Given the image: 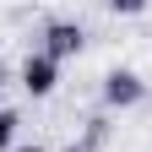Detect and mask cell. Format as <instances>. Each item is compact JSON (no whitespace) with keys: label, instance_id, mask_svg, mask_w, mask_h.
Returning <instances> with one entry per match:
<instances>
[{"label":"cell","instance_id":"1","mask_svg":"<svg viewBox=\"0 0 152 152\" xmlns=\"http://www.w3.org/2000/svg\"><path fill=\"white\" fill-rule=\"evenodd\" d=\"M147 98V82L136 71H125V65H114L109 76H103V109H136Z\"/></svg>","mask_w":152,"mask_h":152},{"label":"cell","instance_id":"2","mask_svg":"<svg viewBox=\"0 0 152 152\" xmlns=\"http://www.w3.org/2000/svg\"><path fill=\"white\" fill-rule=\"evenodd\" d=\"M54 82H60V65H54L44 49H33L27 60H22V87L33 92V98H49V92H54Z\"/></svg>","mask_w":152,"mask_h":152},{"label":"cell","instance_id":"3","mask_svg":"<svg viewBox=\"0 0 152 152\" xmlns=\"http://www.w3.org/2000/svg\"><path fill=\"white\" fill-rule=\"evenodd\" d=\"M82 44H87V38H82V27H76V22H49L38 49H44L49 60L60 65V60H71V54H82Z\"/></svg>","mask_w":152,"mask_h":152},{"label":"cell","instance_id":"4","mask_svg":"<svg viewBox=\"0 0 152 152\" xmlns=\"http://www.w3.org/2000/svg\"><path fill=\"white\" fill-rule=\"evenodd\" d=\"M82 141H92V147H103V141H109V114H92L87 130H82Z\"/></svg>","mask_w":152,"mask_h":152},{"label":"cell","instance_id":"5","mask_svg":"<svg viewBox=\"0 0 152 152\" xmlns=\"http://www.w3.org/2000/svg\"><path fill=\"white\" fill-rule=\"evenodd\" d=\"M16 125H22V120H16V109H0V152L16 141Z\"/></svg>","mask_w":152,"mask_h":152},{"label":"cell","instance_id":"6","mask_svg":"<svg viewBox=\"0 0 152 152\" xmlns=\"http://www.w3.org/2000/svg\"><path fill=\"white\" fill-rule=\"evenodd\" d=\"M109 11L114 16H136V11H147V0H109Z\"/></svg>","mask_w":152,"mask_h":152},{"label":"cell","instance_id":"7","mask_svg":"<svg viewBox=\"0 0 152 152\" xmlns=\"http://www.w3.org/2000/svg\"><path fill=\"white\" fill-rule=\"evenodd\" d=\"M65 152H98V147H92V141H71Z\"/></svg>","mask_w":152,"mask_h":152},{"label":"cell","instance_id":"8","mask_svg":"<svg viewBox=\"0 0 152 152\" xmlns=\"http://www.w3.org/2000/svg\"><path fill=\"white\" fill-rule=\"evenodd\" d=\"M6 82H11V65H6V60H0V87H6Z\"/></svg>","mask_w":152,"mask_h":152},{"label":"cell","instance_id":"9","mask_svg":"<svg viewBox=\"0 0 152 152\" xmlns=\"http://www.w3.org/2000/svg\"><path fill=\"white\" fill-rule=\"evenodd\" d=\"M11 152H44V147H11Z\"/></svg>","mask_w":152,"mask_h":152}]
</instances>
